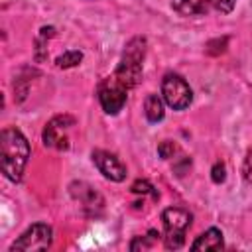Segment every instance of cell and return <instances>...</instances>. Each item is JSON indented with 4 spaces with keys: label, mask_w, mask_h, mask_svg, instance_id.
<instances>
[{
    "label": "cell",
    "mask_w": 252,
    "mask_h": 252,
    "mask_svg": "<svg viewBox=\"0 0 252 252\" xmlns=\"http://www.w3.org/2000/svg\"><path fill=\"white\" fill-rule=\"evenodd\" d=\"M30 154V142L18 128H4L0 132V169L8 181H22Z\"/></svg>",
    "instance_id": "1"
},
{
    "label": "cell",
    "mask_w": 252,
    "mask_h": 252,
    "mask_svg": "<svg viewBox=\"0 0 252 252\" xmlns=\"http://www.w3.org/2000/svg\"><path fill=\"white\" fill-rule=\"evenodd\" d=\"M146 57V37H132L120 57V63L116 65L112 77L124 85L128 91L134 89L142 81V63Z\"/></svg>",
    "instance_id": "2"
},
{
    "label": "cell",
    "mask_w": 252,
    "mask_h": 252,
    "mask_svg": "<svg viewBox=\"0 0 252 252\" xmlns=\"http://www.w3.org/2000/svg\"><path fill=\"white\" fill-rule=\"evenodd\" d=\"M191 213L181 207H167L161 213L163 222V244L167 250H179L185 244L187 228L191 226Z\"/></svg>",
    "instance_id": "3"
},
{
    "label": "cell",
    "mask_w": 252,
    "mask_h": 252,
    "mask_svg": "<svg viewBox=\"0 0 252 252\" xmlns=\"http://www.w3.org/2000/svg\"><path fill=\"white\" fill-rule=\"evenodd\" d=\"M161 96H163V102L169 108L185 110L193 100V91H191L189 83L181 75L167 73L161 79Z\"/></svg>",
    "instance_id": "4"
},
{
    "label": "cell",
    "mask_w": 252,
    "mask_h": 252,
    "mask_svg": "<svg viewBox=\"0 0 252 252\" xmlns=\"http://www.w3.org/2000/svg\"><path fill=\"white\" fill-rule=\"evenodd\" d=\"M53 240V230L45 222H33L28 226L10 246V252L24 250V252H33V250H47Z\"/></svg>",
    "instance_id": "5"
},
{
    "label": "cell",
    "mask_w": 252,
    "mask_h": 252,
    "mask_svg": "<svg viewBox=\"0 0 252 252\" xmlns=\"http://www.w3.org/2000/svg\"><path fill=\"white\" fill-rule=\"evenodd\" d=\"M98 102L102 106V110L110 116L118 114L124 104H126V98H128V89L124 85H120L112 75H108L106 79H102V83L98 85Z\"/></svg>",
    "instance_id": "6"
},
{
    "label": "cell",
    "mask_w": 252,
    "mask_h": 252,
    "mask_svg": "<svg viewBox=\"0 0 252 252\" xmlns=\"http://www.w3.org/2000/svg\"><path fill=\"white\" fill-rule=\"evenodd\" d=\"M71 126H75V118L69 114H59L53 116L43 132H41V140L47 148H55V150H67L69 148V130Z\"/></svg>",
    "instance_id": "7"
},
{
    "label": "cell",
    "mask_w": 252,
    "mask_h": 252,
    "mask_svg": "<svg viewBox=\"0 0 252 252\" xmlns=\"http://www.w3.org/2000/svg\"><path fill=\"white\" fill-rule=\"evenodd\" d=\"M93 163L98 167V171L110 179V181H124L126 179V165L120 161V158L106 150H93Z\"/></svg>",
    "instance_id": "8"
},
{
    "label": "cell",
    "mask_w": 252,
    "mask_h": 252,
    "mask_svg": "<svg viewBox=\"0 0 252 252\" xmlns=\"http://www.w3.org/2000/svg\"><path fill=\"white\" fill-rule=\"evenodd\" d=\"M77 187H73L71 185V193H73V197L89 211V215H96L94 213V207H102V197L93 189V187H89L87 183H75Z\"/></svg>",
    "instance_id": "9"
},
{
    "label": "cell",
    "mask_w": 252,
    "mask_h": 252,
    "mask_svg": "<svg viewBox=\"0 0 252 252\" xmlns=\"http://www.w3.org/2000/svg\"><path fill=\"white\" fill-rule=\"evenodd\" d=\"M224 248V238L222 232L219 228H209L203 234H199L195 238V242L191 244V250H222Z\"/></svg>",
    "instance_id": "10"
},
{
    "label": "cell",
    "mask_w": 252,
    "mask_h": 252,
    "mask_svg": "<svg viewBox=\"0 0 252 252\" xmlns=\"http://www.w3.org/2000/svg\"><path fill=\"white\" fill-rule=\"evenodd\" d=\"M171 8L179 16H205L207 14L205 0H171Z\"/></svg>",
    "instance_id": "11"
},
{
    "label": "cell",
    "mask_w": 252,
    "mask_h": 252,
    "mask_svg": "<svg viewBox=\"0 0 252 252\" xmlns=\"http://www.w3.org/2000/svg\"><path fill=\"white\" fill-rule=\"evenodd\" d=\"M144 114H146V120L156 124L159 120H163L165 116V110H163V100L156 94V93H150L144 100Z\"/></svg>",
    "instance_id": "12"
},
{
    "label": "cell",
    "mask_w": 252,
    "mask_h": 252,
    "mask_svg": "<svg viewBox=\"0 0 252 252\" xmlns=\"http://www.w3.org/2000/svg\"><path fill=\"white\" fill-rule=\"evenodd\" d=\"M83 61V53L79 49H69L65 53H61L57 59H55V65L59 69H71V67H77L79 63Z\"/></svg>",
    "instance_id": "13"
},
{
    "label": "cell",
    "mask_w": 252,
    "mask_h": 252,
    "mask_svg": "<svg viewBox=\"0 0 252 252\" xmlns=\"http://www.w3.org/2000/svg\"><path fill=\"white\" fill-rule=\"evenodd\" d=\"M158 238H159V232L158 230H150L148 236H136L130 242V250H146V248H152Z\"/></svg>",
    "instance_id": "14"
},
{
    "label": "cell",
    "mask_w": 252,
    "mask_h": 252,
    "mask_svg": "<svg viewBox=\"0 0 252 252\" xmlns=\"http://www.w3.org/2000/svg\"><path fill=\"white\" fill-rule=\"evenodd\" d=\"M130 191H132V193H136V195H146V193H152V195L158 199V193L154 191V185H152L148 179H136V181L132 183Z\"/></svg>",
    "instance_id": "15"
},
{
    "label": "cell",
    "mask_w": 252,
    "mask_h": 252,
    "mask_svg": "<svg viewBox=\"0 0 252 252\" xmlns=\"http://www.w3.org/2000/svg\"><path fill=\"white\" fill-rule=\"evenodd\" d=\"M175 152H177V146H175L171 140H163V142L158 146V156H159L161 159H169V158H173Z\"/></svg>",
    "instance_id": "16"
},
{
    "label": "cell",
    "mask_w": 252,
    "mask_h": 252,
    "mask_svg": "<svg viewBox=\"0 0 252 252\" xmlns=\"http://www.w3.org/2000/svg\"><path fill=\"white\" fill-rule=\"evenodd\" d=\"M211 179H213L215 183H222V181L226 179V167H224L222 161H217V163L213 165V169H211Z\"/></svg>",
    "instance_id": "17"
},
{
    "label": "cell",
    "mask_w": 252,
    "mask_h": 252,
    "mask_svg": "<svg viewBox=\"0 0 252 252\" xmlns=\"http://www.w3.org/2000/svg\"><path fill=\"white\" fill-rule=\"evenodd\" d=\"M234 4H236V0H211V6H213L217 12H220V14L232 12Z\"/></svg>",
    "instance_id": "18"
},
{
    "label": "cell",
    "mask_w": 252,
    "mask_h": 252,
    "mask_svg": "<svg viewBox=\"0 0 252 252\" xmlns=\"http://www.w3.org/2000/svg\"><path fill=\"white\" fill-rule=\"evenodd\" d=\"M242 177L246 183H252V150H248V154L242 161Z\"/></svg>",
    "instance_id": "19"
},
{
    "label": "cell",
    "mask_w": 252,
    "mask_h": 252,
    "mask_svg": "<svg viewBox=\"0 0 252 252\" xmlns=\"http://www.w3.org/2000/svg\"><path fill=\"white\" fill-rule=\"evenodd\" d=\"M207 2H211V0H207Z\"/></svg>",
    "instance_id": "20"
}]
</instances>
